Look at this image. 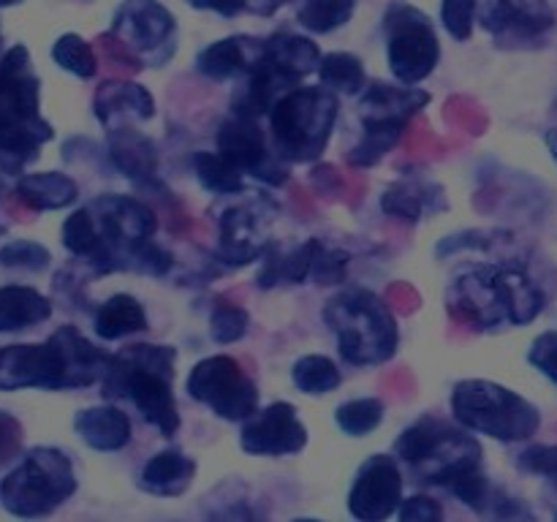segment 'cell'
<instances>
[{
    "label": "cell",
    "mask_w": 557,
    "mask_h": 522,
    "mask_svg": "<svg viewBox=\"0 0 557 522\" xmlns=\"http://www.w3.org/2000/svg\"><path fill=\"white\" fill-rule=\"evenodd\" d=\"M107 359L76 326H60L44 343L0 348V391L82 389L101 378Z\"/></svg>",
    "instance_id": "cell-1"
},
{
    "label": "cell",
    "mask_w": 557,
    "mask_h": 522,
    "mask_svg": "<svg viewBox=\"0 0 557 522\" xmlns=\"http://www.w3.org/2000/svg\"><path fill=\"white\" fill-rule=\"evenodd\" d=\"M174 359L177 351L172 346L134 343L107 359L101 373V395L109 400L128 397L139 408L141 419L169 438L180 427L177 402L172 395Z\"/></svg>",
    "instance_id": "cell-2"
},
{
    "label": "cell",
    "mask_w": 557,
    "mask_h": 522,
    "mask_svg": "<svg viewBox=\"0 0 557 522\" xmlns=\"http://www.w3.org/2000/svg\"><path fill=\"white\" fill-rule=\"evenodd\" d=\"M38 87L30 54L16 44L0 60V169L9 174H20L44 141L54 136L52 125L38 112Z\"/></svg>",
    "instance_id": "cell-3"
},
{
    "label": "cell",
    "mask_w": 557,
    "mask_h": 522,
    "mask_svg": "<svg viewBox=\"0 0 557 522\" xmlns=\"http://www.w3.org/2000/svg\"><path fill=\"white\" fill-rule=\"evenodd\" d=\"M324 321L332 326L348 364H379L395 357L397 324L386 302L364 288H351L326 302Z\"/></svg>",
    "instance_id": "cell-4"
},
{
    "label": "cell",
    "mask_w": 557,
    "mask_h": 522,
    "mask_svg": "<svg viewBox=\"0 0 557 522\" xmlns=\"http://www.w3.org/2000/svg\"><path fill=\"white\" fill-rule=\"evenodd\" d=\"M542 304V291L522 272L476 270L455 283L449 310L468 324L493 326L504 319L528 324L536 319Z\"/></svg>",
    "instance_id": "cell-5"
},
{
    "label": "cell",
    "mask_w": 557,
    "mask_h": 522,
    "mask_svg": "<svg viewBox=\"0 0 557 522\" xmlns=\"http://www.w3.org/2000/svg\"><path fill=\"white\" fill-rule=\"evenodd\" d=\"M337 120V98L321 87H294L270 109L275 156L308 163L324 152Z\"/></svg>",
    "instance_id": "cell-6"
},
{
    "label": "cell",
    "mask_w": 557,
    "mask_h": 522,
    "mask_svg": "<svg viewBox=\"0 0 557 522\" xmlns=\"http://www.w3.org/2000/svg\"><path fill=\"white\" fill-rule=\"evenodd\" d=\"M76 493L74 465L52 446H38L0 482V500L14 517H47Z\"/></svg>",
    "instance_id": "cell-7"
},
{
    "label": "cell",
    "mask_w": 557,
    "mask_h": 522,
    "mask_svg": "<svg viewBox=\"0 0 557 522\" xmlns=\"http://www.w3.org/2000/svg\"><path fill=\"white\" fill-rule=\"evenodd\" d=\"M451 411L468 430L498 440H525L542 424L536 406L493 381H460L451 391Z\"/></svg>",
    "instance_id": "cell-8"
},
{
    "label": "cell",
    "mask_w": 557,
    "mask_h": 522,
    "mask_svg": "<svg viewBox=\"0 0 557 522\" xmlns=\"http://www.w3.org/2000/svg\"><path fill=\"white\" fill-rule=\"evenodd\" d=\"M395 451L408 465L417 468L424 482L444 484V487L462 471L479 468V457H482V449L471 435L449 427L435 417L408 427L397 438Z\"/></svg>",
    "instance_id": "cell-9"
},
{
    "label": "cell",
    "mask_w": 557,
    "mask_h": 522,
    "mask_svg": "<svg viewBox=\"0 0 557 522\" xmlns=\"http://www.w3.org/2000/svg\"><path fill=\"white\" fill-rule=\"evenodd\" d=\"M386 58L403 85L428 79L441 58L438 36L428 14L406 3H395L384 16Z\"/></svg>",
    "instance_id": "cell-10"
},
{
    "label": "cell",
    "mask_w": 557,
    "mask_h": 522,
    "mask_svg": "<svg viewBox=\"0 0 557 522\" xmlns=\"http://www.w3.org/2000/svg\"><path fill=\"white\" fill-rule=\"evenodd\" d=\"M188 395L194 400L205 402L212 413L228 422L248 419L259 408V389L253 381L245 375L239 362L226 353L207 357L190 370Z\"/></svg>",
    "instance_id": "cell-11"
},
{
    "label": "cell",
    "mask_w": 557,
    "mask_h": 522,
    "mask_svg": "<svg viewBox=\"0 0 557 522\" xmlns=\"http://www.w3.org/2000/svg\"><path fill=\"white\" fill-rule=\"evenodd\" d=\"M112 36L141 63L158 65L174 52V16L158 0H125L114 14Z\"/></svg>",
    "instance_id": "cell-12"
},
{
    "label": "cell",
    "mask_w": 557,
    "mask_h": 522,
    "mask_svg": "<svg viewBox=\"0 0 557 522\" xmlns=\"http://www.w3.org/2000/svg\"><path fill=\"white\" fill-rule=\"evenodd\" d=\"M218 152L243 174H253L256 179L267 185H283L288 179L286 161L270 156L264 134H261L256 117L243 112H234L226 123L218 128Z\"/></svg>",
    "instance_id": "cell-13"
},
{
    "label": "cell",
    "mask_w": 557,
    "mask_h": 522,
    "mask_svg": "<svg viewBox=\"0 0 557 522\" xmlns=\"http://www.w3.org/2000/svg\"><path fill=\"white\" fill-rule=\"evenodd\" d=\"M239 444L248 455L256 457H286L299 455L308 444V430L299 422L297 408L292 402H272L264 411L256 408L243 424Z\"/></svg>",
    "instance_id": "cell-14"
},
{
    "label": "cell",
    "mask_w": 557,
    "mask_h": 522,
    "mask_svg": "<svg viewBox=\"0 0 557 522\" xmlns=\"http://www.w3.org/2000/svg\"><path fill=\"white\" fill-rule=\"evenodd\" d=\"M403 500V473L389 455H373L359 468L348 493V511L357 520L379 522L397 511Z\"/></svg>",
    "instance_id": "cell-15"
},
{
    "label": "cell",
    "mask_w": 557,
    "mask_h": 522,
    "mask_svg": "<svg viewBox=\"0 0 557 522\" xmlns=\"http://www.w3.org/2000/svg\"><path fill=\"white\" fill-rule=\"evenodd\" d=\"M482 22L500 41H531L553 27L555 14L544 0H490Z\"/></svg>",
    "instance_id": "cell-16"
},
{
    "label": "cell",
    "mask_w": 557,
    "mask_h": 522,
    "mask_svg": "<svg viewBox=\"0 0 557 522\" xmlns=\"http://www.w3.org/2000/svg\"><path fill=\"white\" fill-rule=\"evenodd\" d=\"M264 232L259 226V212L250 207H232L221 217V259L226 264H250L264 253Z\"/></svg>",
    "instance_id": "cell-17"
},
{
    "label": "cell",
    "mask_w": 557,
    "mask_h": 522,
    "mask_svg": "<svg viewBox=\"0 0 557 522\" xmlns=\"http://www.w3.org/2000/svg\"><path fill=\"white\" fill-rule=\"evenodd\" d=\"M196 460L180 449H163L145 462L139 476V487L161 498H177L194 484Z\"/></svg>",
    "instance_id": "cell-18"
},
{
    "label": "cell",
    "mask_w": 557,
    "mask_h": 522,
    "mask_svg": "<svg viewBox=\"0 0 557 522\" xmlns=\"http://www.w3.org/2000/svg\"><path fill=\"white\" fill-rule=\"evenodd\" d=\"M74 430L98 451H117L131 444V419L114 406H92L76 413Z\"/></svg>",
    "instance_id": "cell-19"
},
{
    "label": "cell",
    "mask_w": 557,
    "mask_h": 522,
    "mask_svg": "<svg viewBox=\"0 0 557 522\" xmlns=\"http://www.w3.org/2000/svg\"><path fill=\"white\" fill-rule=\"evenodd\" d=\"M261 44L264 41H256L250 36L223 38V41L201 49L199 58H196V69L210 79H232V76L248 74L250 65L259 58Z\"/></svg>",
    "instance_id": "cell-20"
},
{
    "label": "cell",
    "mask_w": 557,
    "mask_h": 522,
    "mask_svg": "<svg viewBox=\"0 0 557 522\" xmlns=\"http://www.w3.org/2000/svg\"><path fill=\"white\" fill-rule=\"evenodd\" d=\"M107 147L109 158L125 177L136 179V183H147L156 177V145L145 134L134 128H112L107 136Z\"/></svg>",
    "instance_id": "cell-21"
},
{
    "label": "cell",
    "mask_w": 557,
    "mask_h": 522,
    "mask_svg": "<svg viewBox=\"0 0 557 522\" xmlns=\"http://www.w3.org/2000/svg\"><path fill=\"white\" fill-rule=\"evenodd\" d=\"M96 114L107 125L114 117L150 120L156 114V101L147 92V87L136 85V82L109 79L96 92Z\"/></svg>",
    "instance_id": "cell-22"
},
{
    "label": "cell",
    "mask_w": 557,
    "mask_h": 522,
    "mask_svg": "<svg viewBox=\"0 0 557 522\" xmlns=\"http://www.w3.org/2000/svg\"><path fill=\"white\" fill-rule=\"evenodd\" d=\"M52 315V302L30 286H0V332H22Z\"/></svg>",
    "instance_id": "cell-23"
},
{
    "label": "cell",
    "mask_w": 557,
    "mask_h": 522,
    "mask_svg": "<svg viewBox=\"0 0 557 522\" xmlns=\"http://www.w3.org/2000/svg\"><path fill=\"white\" fill-rule=\"evenodd\" d=\"M16 196H20L22 204H27L30 210L44 212V210H60V207L74 204L79 188L71 177L58 172H36L25 174L16 183Z\"/></svg>",
    "instance_id": "cell-24"
},
{
    "label": "cell",
    "mask_w": 557,
    "mask_h": 522,
    "mask_svg": "<svg viewBox=\"0 0 557 522\" xmlns=\"http://www.w3.org/2000/svg\"><path fill=\"white\" fill-rule=\"evenodd\" d=\"M362 139H359V145L346 156V161L357 169L375 166V163L395 147V141L400 139V134L408 125V120L386 117V114H362Z\"/></svg>",
    "instance_id": "cell-25"
},
{
    "label": "cell",
    "mask_w": 557,
    "mask_h": 522,
    "mask_svg": "<svg viewBox=\"0 0 557 522\" xmlns=\"http://www.w3.org/2000/svg\"><path fill=\"white\" fill-rule=\"evenodd\" d=\"M321 250V239H308L299 248L281 253L277 248H270L264 266L259 272V286L272 288L277 283H302L310 275L315 253Z\"/></svg>",
    "instance_id": "cell-26"
},
{
    "label": "cell",
    "mask_w": 557,
    "mask_h": 522,
    "mask_svg": "<svg viewBox=\"0 0 557 522\" xmlns=\"http://www.w3.org/2000/svg\"><path fill=\"white\" fill-rule=\"evenodd\" d=\"M141 330H147V313L131 294H114L98 308L96 332L103 340H120Z\"/></svg>",
    "instance_id": "cell-27"
},
{
    "label": "cell",
    "mask_w": 557,
    "mask_h": 522,
    "mask_svg": "<svg viewBox=\"0 0 557 522\" xmlns=\"http://www.w3.org/2000/svg\"><path fill=\"white\" fill-rule=\"evenodd\" d=\"M430 103V92L417 90V87H395L375 82L373 87L364 90L362 114H386V117L411 120L419 109Z\"/></svg>",
    "instance_id": "cell-28"
},
{
    "label": "cell",
    "mask_w": 557,
    "mask_h": 522,
    "mask_svg": "<svg viewBox=\"0 0 557 522\" xmlns=\"http://www.w3.org/2000/svg\"><path fill=\"white\" fill-rule=\"evenodd\" d=\"M190 163H194L199 183L205 185L210 194L232 196V194H243V190H245L243 172H239V169L234 166L232 161H226L221 152H205V150H201V152H196L194 158H190Z\"/></svg>",
    "instance_id": "cell-29"
},
{
    "label": "cell",
    "mask_w": 557,
    "mask_h": 522,
    "mask_svg": "<svg viewBox=\"0 0 557 522\" xmlns=\"http://www.w3.org/2000/svg\"><path fill=\"white\" fill-rule=\"evenodd\" d=\"M315 71L321 76V85L332 87V90H343L351 96V92H359L364 87V65L351 52L324 54Z\"/></svg>",
    "instance_id": "cell-30"
},
{
    "label": "cell",
    "mask_w": 557,
    "mask_h": 522,
    "mask_svg": "<svg viewBox=\"0 0 557 522\" xmlns=\"http://www.w3.org/2000/svg\"><path fill=\"white\" fill-rule=\"evenodd\" d=\"M294 384L305 395H326V391L337 389L343 381L341 370L332 362L330 357H321V353H310L302 357L294 364Z\"/></svg>",
    "instance_id": "cell-31"
},
{
    "label": "cell",
    "mask_w": 557,
    "mask_h": 522,
    "mask_svg": "<svg viewBox=\"0 0 557 522\" xmlns=\"http://www.w3.org/2000/svg\"><path fill=\"white\" fill-rule=\"evenodd\" d=\"M267 49L281 60L283 65L294 71L299 76H308L319 69L321 52L310 38L302 36H288V33H281V36L267 38Z\"/></svg>",
    "instance_id": "cell-32"
},
{
    "label": "cell",
    "mask_w": 557,
    "mask_h": 522,
    "mask_svg": "<svg viewBox=\"0 0 557 522\" xmlns=\"http://www.w3.org/2000/svg\"><path fill=\"white\" fill-rule=\"evenodd\" d=\"M424 207H428V185H419L413 179H397L381 196V210L403 221H419Z\"/></svg>",
    "instance_id": "cell-33"
},
{
    "label": "cell",
    "mask_w": 557,
    "mask_h": 522,
    "mask_svg": "<svg viewBox=\"0 0 557 522\" xmlns=\"http://www.w3.org/2000/svg\"><path fill=\"white\" fill-rule=\"evenodd\" d=\"M357 0H308L299 9V25L313 33H332L335 27L346 25L354 14Z\"/></svg>",
    "instance_id": "cell-34"
},
{
    "label": "cell",
    "mask_w": 557,
    "mask_h": 522,
    "mask_svg": "<svg viewBox=\"0 0 557 522\" xmlns=\"http://www.w3.org/2000/svg\"><path fill=\"white\" fill-rule=\"evenodd\" d=\"M52 58L60 69L79 76V79H90V76H96L98 71L96 52H92L90 44H87L82 36H76V33H65V36H60L58 41H54Z\"/></svg>",
    "instance_id": "cell-35"
},
{
    "label": "cell",
    "mask_w": 557,
    "mask_h": 522,
    "mask_svg": "<svg viewBox=\"0 0 557 522\" xmlns=\"http://www.w3.org/2000/svg\"><path fill=\"white\" fill-rule=\"evenodd\" d=\"M337 427L346 435H368L384 419V402L379 397H359V400H348L337 408Z\"/></svg>",
    "instance_id": "cell-36"
},
{
    "label": "cell",
    "mask_w": 557,
    "mask_h": 522,
    "mask_svg": "<svg viewBox=\"0 0 557 522\" xmlns=\"http://www.w3.org/2000/svg\"><path fill=\"white\" fill-rule=\"evenodd\" d=\"M52 261L49 250L44 245L33 243V239H16L0 248V266H11V270H27V272H44Z\"/></svg>",
    "instance_id": "cell-37"
},
{
    "label": "cell",
    "mask_w": 557,
    "mask_h": 522,
    "mask_svg": "<svg viewBox=\"0 0 557 522\" xmlns=\"http://www.w3.org/2000/svg\"><path fill=\"white\" fill-rule=\"evenodd\" d=\"M250 319L239 304H226L221 302L212 310L210 319V335L215 343H234L248 332Z\"/></svg>",
    "instance_id": "cell-38"
},
{
    "label": "cell",
    "mask_w": 557,
    "mask_h": 522,
    "mask_svg": "<svg viewBox=\"0 0 557 522\" xmlns=\"http://www.w3.org/2000/svg\"><path fill=\"white\" fill-rule=\"evenodd\" d=\"M92 243H96V232H92V217L87 212V207L76 210L74 215L65 217L63 223V245L65 250H71L79 259H87L92 250Z\"/></svg>",
    "instance_id": "cell-39"
},
{
    "label": "cell",
    "mask_w": 557,
    "mask_h": 522,
    "mask_svg": "<svg viewBox=\"0 0 557 522\" xmlns=\"http://www.w3.org/2000/svg\"><path fill=\"white\" fill-rule=\"evenodd\" d=\"M446 487L451 489V493L457 495V498L462 500L466 506H471L473 511H484V506L490 504V498H493V493H490V484L487 478L482 476V471L479 468H471V471H462L460 476L451 478Z\"/></svg>",
    "instance_id": "cell-40"
},
{
    "label": "cell",
    "mask_w": 557,
    "mask_h": 522,
    "mask_svg": "<svg viewBox=\"0 0 557 522\" xmlns=\"http://www.w3.org/2000/svg\"><path fill=\"white\" fill-rule=\"evenodd\" d=\"M476 3L479 0H444V3H441V20H444V27L457 38V41L471 38Z\"/></svg>",
    "instance_id": "cell-41"
},
{
    "label": "cell",
    "mask_w": 557,
    "mask_h": 522,
    "mask_svg": "<svg viewBox=\"0 0 557 522\" xmlns=\"http://www.w3.org/2000/svg\"><path fill=\"white\" fill-rule=\"evenodd\" d=\"M348 266V253L346 250H326L321 245V250L315 253L313 266H310V275L315 277L319 286H332V283H343Z\"/></svg>",
    "instance_id": "cell-42"
},
{
    "label": "cell",
    "mask_w": 557,
    "mask_h": 522,
    "mask_svg": "<svg viewBox=\"0 0 557 522\" xmlns=\"http://www.w3.org/2000/svg\"><path fill=\"white\" fill-rule=\"evenodd\" d=\"M533 368L542 370L547 378H553L557 384V332H544L536 337L531 353H528Z\"/></svg>",
    "instance_id": "cell-43"
},
{
    "label": "cell",
    "mask_w": 557,
    "mask_h": 522,
    "mask_svg": "<svg viewBox=\"0 0 557 522\" xmlns=\"http://www.w3.org/2000/svg\"><path fill=\"white\" fill-rule=\"evenodd\" d=\"M444 509L430 495H413V498L400 500V520L403 522H438Z\"/></svg>",
    "instance_id": "cell-44"
},
{
    "label": "cell",
    "mask_w": 557,
    "mask_h": 522,
    "mask_svg": "<svg viewBox=\"0 0 557 522\" xmlns=\"http://www.w3.org/2000/svg\"><path fill=\"white\" fill-rule=\"evenodd\" d=\"M520 468L557 482V446H531L520 455Z\"/></svg>",
    "instance_id": "cell-45"
},
{
    "label": "cell",
    "mask_w": 557,
    "mask_h": 522,
    "mask_svg": "<svg viewBox=\"0 0 557 522\" xmlns=\"http://www.w3.org/2000/svg\"><path fill=\"white\" fill-rule=\"evenodd\" d=\"M22 424L11 413L0 411V465H9L22 451Z\"/></svg>",
    "instance_id": "cell-46"
},
{
    "label": "cell",
    "mask_w": 557,
    "mask_h": 522,
    "mask_svg": "<svg viewBox=\"0 0 557 522\" xmlns=\"http://www.w3.org/2000/svg\"><path fill=\"white\" fill-rule=\"evenodd\" d=\"M194 9H205V11H218L221 16H237L239 11H245L248 0H188Z\"/></svg>",
    "instance_id": "cell-47"
},
{
    "label": "cell",
    "mask_w": 557,
    "mask_h": 522,
    "mask_svg": "<svg viewBox=\"0 0 557 522\" xmlns=\"http://www.w3.org/2000/svg\"><path fill=\"white\" fill-rule=\"evenodd\" d=\"M544 139H547L549 150H553V158H555V163H557V128L555 130H547V136H544Z\"/></svg>",
    "instance_id": "cell-48"
},
{
    "label": "cell",
    "mask_w": 557,
    "mask_h": 522,
    "mask_svg": "<svg viewBox=\"0 0 557 522\" xmlns=\"http://www.w3.org/2000/svg\"><path fill=\"white\" fill-rule=\"evenodd\" d=\"M16 3H22V0H0V5H16Z\"/></svg>",
    "instance_id": "cell-49"
}]
</instances>
